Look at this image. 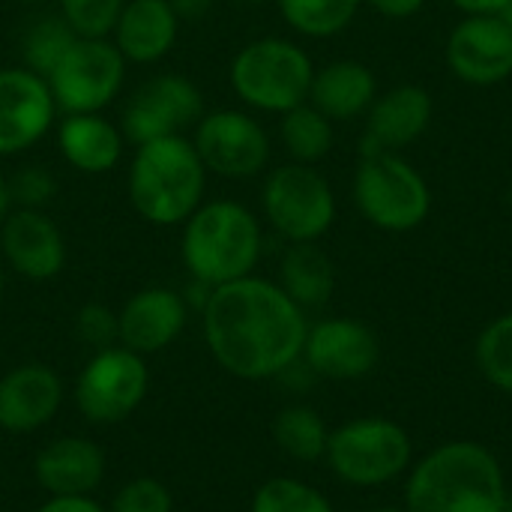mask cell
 I'll return each instance as SVG.
<instances>
[{
	"label": "cell",
	"mask_w": 512,
	"mask_h": 512,
	"mask_svg": "<svg viewBox=\"0 0 512 512\" xmlns=\"http://www.w3.org/2000/svg\"><path fill=\"white\" fill-rule=\"evenodd\" d=\"M501 18H504V21H507V24H510V27H512V3H510V6H507V12H504Z\"/></svg>",
	"instance_id": "43"
},
{
	"label": "cell",
	"mask_w": 512,
	"mask_h": 512,
	"mask_svg": "<svg viewBox=\"0 0 512 512\" xmlns=\"http://www.w3.org/2000/svg\"><path fill=\"white\" fill-rule=\"evenodd\" d=\"M366 512H408V510H399V507H375V510H366Z\"/></svg>",
	"instance_id": "42"
},
{
	"label": "cell",
	"mask_w": 512,
	"mask_h": 512,
	"mask_svg": "<svg viewBox=\"0 0 512 512\" xmlns=\"http://www.w3.org/2000/svg\"><path fill=\"white\" fill-rule=\"evenodd\" d=\"M63 405V381L45 363H21L0 378V429L30 435L54 420Z\"/></svg>",
	"instance_id": "19"
},
{
	"label": "cell",
	"mask_w": 512,
	"mask_h": 512,
	"mask_svg": "<svg viewBox=\"0 0 512 512\" xmlns=\"http://www.w3.org/2000/svg\"><path fill=\"white\" fill-rule=\"evenodd\" d=\"M126 66L111 39L78 36L45 81L60 114H99L120 96Z\"/></svg>",
	"instance_id": "9"
},
{
	"label": "cell",
	"mask_w": 512,
	"mask_h": 512,
	"mask_svg": "<svg viewBox=\"0 0 512 512\" xmlns=\"http://www.w3.org/2000/svg\"><path fill=\"white\" fill-rule=\"evenodd\" d=\"M171 6H174L180 24H186V21H201V18H207V12L213 9V0H171Z\"/></svg>",
	"instance_id": "38"
},
{
	"label": "cell",
	"mask_w": 512,
	"mask_h": 512,
	"mask_svg": "<svg viewBox=\"0 0 512 512\" xmlns=\"http://www.w3.org/2000/svg\"><path fill=\"white\" fill-rule=\"evenodd\" d=\"M108 512H174V498L165 483L153 477H135L114 495Z\"/></svg>",
	"instance_id": "33"
},
{
	"label": "cell",
	"mask_w": 512,
	"mask_h": 512,
	"mask_svg": "<svg viewBox=\"0 0 512 512\" xmlns=\"http://www.w3.org/2000/svg\"><path fill=\"white\" fill-rule=\"evenodd\" d=\"M507 198H510V204H512V183H510V195H507Z\"/></svg>",
	"instance_id": "46"
},
{
	"label": "cell",
	"mask_w": 512,
	"mask_h": 512,
	"mask_svg": "<svg viewBox=\"0 0 512 512\" xmlns=\"http://www.w3.org/2000/svg\"><path fill=\"white\" fill-rule=\"evenodd\" d=\"M279 138L291 162L300 165H315L333 150V120L324 117L315 105L303 102L291 111L282 114L279 120Z\"/></svg>",
	"instance_id": "25"
},
{
	"label": "cell",
	"mask_w": 512,
	"mask_h": 512,
	"mask_svg": "<svg viewBox=\"0 0 512 512\" xmlns=\"http://www.w3.org/2000/svg\"><path fill=\"white\" fill-rule=\"evenodd\" d=\"M126 0H57L60 18L72 27L75 36L108 39Z\"/></svg>",
	"instance_id": "31"
},
{
	"label": "cell",
	"mask_w": 512,
	"mask_h": 512,
	"mask_svg": "<svg viewBox=\"0 0 512 512\" xmlns=\"http://www.w3.org/2000/svg\"><path fill=\"white\" fill-rule=\"evenodd\" d=\"M3 264L27 282H51L66 267V237L45 210L12 207L0 222Z\"/></svg>",
	"instance_id": "16"
},
{
	"label": "cell",
	"mask_w": 512,
	"mask_h": 512,
	"mask_svg": "<svg viewBox=\"0 0 512 512\" xmlns=\"http://www.w3.org/2000/svg\"><path fill=\"white\" fill-rule=\"evenodd\" d=\"M300 360L318 378L360 381L378 366L381 345L375 330L357 318H324L309 327Z\"/></svg>",
	"instance_id": "14"
},
{
	"label": "cell",
	"mask_w": 512,
	"mask_h": 512,
	"mask_svg": "<svg viewBox=\"0 0 512 512\" xmlns=\"http://www.w3.org/2000/svg\"><path fill=\"white\" fill-rule=\"evenodd\" d=\"M57 195V177L45 165H21L9 174V201L24 210H45Z\"/></svg>",
	"instance_id": "32"
},
{
	"label": "cell",
	"mask_w": 512,
	"mask_h": 512,
	"mask_svg": "<svg viewBox=\"0 0 512 512\" xmlns=\"http://www.w3.org/2000/svg\"><path fill=\"white\" fill-rule=\"evenodd\" d=\"M180 228V261L189 279L219 288L255 273L264 231L246 204L234 198L204 201Z\"/></svg>",
	"instance_id": "4"
},
{
	"label": "cell",
	"mask_w": 512,
	"mask_h": 512,
	"mask_svg": "<svg viewBox=\"0 0 512 512\" xmlns=\"http://www.w3.org/2000/svg\"><path fill=\"white\" fill-rule=\"evenodd\" d=\"M15 3H21V6H42V3H48V0H15Z\"/></svg>",
	"instance_id": "41"
},
{
	"label": "cell",
	"mask_w": 512,
	"mask_h": 512,
	"mask_svg": "<svg viewBox=\"0 0 512 512\" xmlns=\"http://www.w3.org/2000/svg\"><path fill=\"white\" fill-rule=\"evenodd\" d=\"M285 24L309 39H330L351 27L363 0H276Z\"/></svg>",
	"instance_id": "28"
},
{
	"label": "cell",
	"mask_w": 512,
	"mask_h": 512,
	"mask_svg": "<svg viewBox=\"0 0 512 512\" xmlns=\"http://www.w3.org/2000/svg\"><path fill=\"white\" fill-rule=\"evenodd\" d=\"M261 213L288 243H315L336 222V195L315 165L285 162L264 177Z\"/></svg>",
	"instance_id": "8"
},
{
	"label": "cell",
	"mask_w": 512,
	"mask_h": 512,
	"mask_svg": "<svg viewBox=\"0 0 512 512\" xmlns=\"http://www.w3.org/2000/svg\"><path fill=\"white\" fill-rule=\"evenodd\" d=\"M273 441L276 447L297 459V462H318L327 453L330 432L324 417L309 405H288L273 420Z\"/></svg>",
	"instance_id": "26"
},
{
	"label": "cell",
	"mask_w": 512,
	"mask_h": 512,
	"mask_svg": "<svg viewBox=\"0 0 512 512\" xmlns=\"http://www.w3.org/2000/svg\"><path fill=\"white\" fill-rule=\"evenodd\" d=\"M465 15H504L512 0H450Z\"/></svg>",
	"instance_id": "37"
},
{
	"label": "cell",
	"mask_w": 512,
	"mask_h": 512,
	"mask_svg": "<svg viewBox=\"0 0 512 512\" xmlns=\"http://www.w3.org/2000/svg\"><path fill=\"white\" fill-rule=\"evenodd\" d=\"M324 456L342 483L372 489L393 483L411 468L414 444L399 423L387 417H360L330 432Z\"/></svg>",
	"instance_id": "7"
},
{
	"label": "cell",
	"mask_w": 512,
	"mask_h": 512,
	"mask_svg": "<svg viewBox=\"0 0 512 512\" xmlns=\"http://www.w3.org/2000/svg\"><path fill=\"white\" fill-rule=\"evenodd\" d=\"M33 477L51 495H93L105 480V453L78 435L54 438L33 459Z\"/></svg>",
	"instance_id": "22"
},
{
	"label": "cell",
	"mask_w": 512,
	"mask_h": 512,
	"mask_svg": "<svg viewBox=\"0 0 512 512\" xmlns=\"http://www.w3.org/2000/svg\"><path fill=\"white\" fill-rule=\"evenodd\" d=\"M477 366L495 390L512 396V312L483 327L477 339Z\"/></svg>",
	"instance_id": "29"
},
{
	"label": "cell",
	"mask_w": 512,
	"mask_h": 512,
	"mask_svg": "<svg viewBox=\"0 0 512 512\" xmlns=\"http://www.w3.org/2000/svg\"><path fill=\"white\" fill-rule=\"evenodd\" d=\"M312 78V57L297 42L282 36H261L246 42L228 66L234 96L252 111L279 117L309 102Z\"/></svg>",
	"instance_id": "5"
},
{
	"label": "cell",
	"mask_w": 512,
	"mask_h": 512,
	"mask_svg": "<svg viewBox=\"0 0 512 512\" xmlns=\"http://www.w3.org/2000/svg\"><path fill=\"white\" fill-rule=\"evenodd\" d=\"M354 201L366 222L390 234L420 228L432 210L426 177L399 153H375L360 159L354 174Z\"/></svg>",
	"instance_id": "6"
},
{
	"label": "cell",
	"mask_w": 512,
	"mask_h": 512,
	"mask_svg": "<svg viewBox=\"0 0 512 512\" xmlns=\"http://www.w3.org/2000/svg\"><path fill=\"white\" fill-rule=\"evenodd\" d=\"M204 117L201 87L180 72H156L144 78L123 102L120 129L129 144H147L168 135H189Z\"/></svg>",
	"instance_id": "11"
},
{
	"label": "cell",
	"mask_w": 512,
	"mask_h": 512,
	"mask_svg": "<svg viewBox=\"0 0 512 512\" xmlns=\"http://www.w3.org/2000/svg\"><path fill=\"white\" fill-rule=\"evenodd\" d=\"M507 477L492 450L450 441L423 456L405 483L408 512H504Z\"/></svg>",
	"instance_id": "2"
},
{
	"label": "cell",
	"mask_w": 512,
	"mask_h": 512,
	"mask_svg": "<svg viewBox=\"0 0 512 512\" xmlns=\"http://www.w3.org/2000/svg\"><path fill=\"white\" fill-rule=\"evenodd\" d=\"M450 72L474 87H492L512 75V27L501 15H465L447 39Z\"/></svg>",
	"instance_id": "15"
},
{
	"label": "cell",
	"mask_w": 512,
	"mask_h": 512,
	"mask_svg": "<svg viewBox=\"0 0 512 512\" xmlns=\"http://www.w3.org/2000/svg\"><path fill=\"white\" fill-rule=\"evenodd\" d=\"M60 159L81 171V174H111L123 153H126V135L120 123L108 120L105 111L99 114H60L54 126Z\"/></svg>",
	"instance_id": "21"
},
{
	"label": "cell",
	"mask_w": 512,
	"mask_h": 512,
	"mask_svg": "<svg viewBox=\"0 0 512 512\" xmlns=\"http://www.w3.org/2000/svg\"><path fill=\"white\" fill-rule=\"evenodd\" d=\"M504 512H512V495H507V507H504Z\"/></svg>",
	"instance_id": "45"
},
{
	"label": "cell",
	"mask_w": 512,
	"mask_h": 512,
	"mask_svg": "<svg viewBox=\"0 0 512 512\" xmlns=\"http://www.w3.org/2000/svg\"><path fill=\"white\" fill-rule=\"evenodd\" d=\"M372 9H378L384 18H411L423 9L426 0H366Z\"/></svg>",
	"instance_id": "36"
},
{
	"label": "cell",
	"mask_w": 512,
	"mask_h": 512,
	"mask_svg": "<svg viewBox=\"0 0 512 512\" xmlns=\"http://www.w3.org/2000/svg\"><path fill=\"white\" fill-rule=\"evenodd\" d=\"M75 333L84 345H90L93 351L120 345V324H117V312L108 309L105 303H87L78 309L75 315Z\"/></svg>",
	"instance_id": "34"
},
{
	"label": "cell",
	"mask_w": 512,
	"mask_h": 512,
	"mask_svg": "<svg viewBox=\"0 0 512 512\" xmlns=\"http://www.w3.org/2000/svg\"><path fill=\"white\" fill-rule=\"evenodd\" d=\"M279 288L306 312L321 309L333 297L336 270L324 249L315 243H288L279 264Z\"/></svg>",
	"instance_id": "24"
},
{
	"label": "cell",
	"mask_w": 512,
	"mask_h": 512,
	"mask_svg": "<svg viewBox=\"0 0 512 512\" xmlns=\"http://www.w3.org/2000/svg\"><path fill=\"white\" fill-rule=\"evenodd\" d=\"M57 102L42 75L27 66L0 69V159L21 156L57 126Z\"/></svg>",
	"instance_id": "13"
},
{
	"label": "cell",
	"mask_w": 512,
	"mask_h": 512,
	"mask_svg": "<svg viewBox=\"0 0 512 512\" xmlns=\"http://www.w3.org/2000/svg\"><path fill=\"white\" fill-rule=\"evenodd\" d=\"M36 512H108L93 495H51Z\"/></svg>",
	"instance_id": "35"
},
{
	"label": "cell",
	"mask_w": 512,
	"mask_h": 512,
	"mask_svg": "<svg viewBox=\"0 0 512 512\" xmlns=\"http://www.w3.org/2000/svg\"><path fill=\"white\" fill-rule=\"evenodd\" d=\"M378 99V81L372 69L360 60H333L315 69L309 105H315L330 120H354L372 108Z\"/></svg>",
	"instance_id": "23"
},
{
	"label": "cell",
	"mask_w": 512,
	"mask_h": 512,
	"mask_svg": "<svg viewBox=\"0 0 512 512\" xmlns=\"http://www.w3.org/2000/svg\"><path fill=\"white\" fill-rule=\"evenodd\" d=\"M192 144L207 168V174L225 180H249L258 177L273 153L270 135L249 111L219 108L204 111V117L192 129Z\"/></svg>",
	"instance_id": "12"
},
{
	"label": "cell",
	"mask_w": 512,
	"mask_h": 512,
	"mask_svg": "<svg viewBox=\"0 0 512 512\" xmlns=\"http://www.w3.org/2000/svg\"><path fill=\"white\" fill-rule=\"evenodd\" d=\"M3 291H6V264H3V255H0V300H3Z\"/></svg>",
	"instance_id": "40"
},
{
	"label": "cell",
	"mask_w": 512,
	"mask_h": 512,
	"mask_svg": "<svg viewBox=\"0 0 512 512\" xmlns=\"http://www.w3.org/2000/svg\"><path fill=\"white\" fill-rule=\"evenodd\" d=\"M78 36L72 33V27L60 18V12H39L27 21V27L21 30L18 39V54H21V66L33 69L36 75H48L57 60L66 54V48L75 42Z\"/></svg>",
	"instance_id": "27"
},
{
	"label": "cell",
	"mask_w": 512,
	"mask_h": 512,
	"mask_svg": "<svg viewBox=\"0 0 512 512\" xmlns=\"http://www.w3.org/2000/svg\"><path fill=\"white\" fill-rule=\"evenodd\" d=\"M150 390L147 360L123 345L93 351L75 381V408L93 426H114L132 417Z\"/></svg>",
	"instance_id": "10"
},
{
	"label": "cell",
	"mask_w": 512,
	"mask_h": 512,
	"mask_svg": "<svg viewBox=\"0 0 512 512\" xmlns=\"http://www.w3.org/2000/svg\"><path fill=\"white\" fill-rule=\"evenodd\" d=\"M237 3H246V6H258V3H267V0H237Z\"/></svg>",
	"instance_id": "44"
},
{
	"label": "cell",
	"mask_w": 512,
	"mask_h": 512,
	"mask_svg": "<svg viewBox=\"0 0 512 512\" xmlns=\"http://www.w3.org/2000/svg\"><path fill=\"white\" fill-rule=\"evenodd\" d=\"M9 210H12V201H9V174L0 165V222L9 216Z\"/></svg>",
	"instance_id": "39"
},
{
	"label": "cell",
	"mask_w": 512,
	"mask_h": 512,
	"mask_svg": "<svg viewBox=\"0 0 512 512\" xmlns=\"http://www.w3.org/2000/svg\"><path fill=\"white\" fill-rule=\"evenodd\" d=\"M435 105L426 87L402 84L387 90L366 111V132L360 141V156L399 153L411 147L432 123Z\"/></svg>",
	"instance_id": "18"
},
{
	"label": "cell",
	"mask_w": 512,
	"mask_h": 512,
	"mask_svg": "<svg viewBox=\"0 0 512 512\" xmlns=\"http://www.w3.org/2000/svg\"><path fill=\"white\" fill-rule=\"evenodd\" d=\"M201 333L210 357L228 375L267 381L303 357L309 321L279 282L252 273L210 291L201 309Z\"/></svg>",
	"instance_id": "1"
},
{
	"label": "cell",
	"mask_w": 512,
	"mask_h": 512,
	"mask_svg": "<svg viewBox=\"0 0 512 512\" xmlns=\"http://www.w3.org/2000/svg\"><path fill=\"white\" fill-rule=\"evenodd\" d=\"M186 321H189V303L180 291L162 285L141 288L117 312L120 345L141 357L159 354L180 339Z\"/></svg>",
	"instance_id": "17"
},
{
	"label": "cell",
	"mask_w": 512,
	"mask_h": 512,
	"mask_svg": "<svg viewBox=\"0 0 512 512\" xmlns=\"http://www.w3.org/2000/svg\"><path fill=\"white\" fill-rule=\"evenodd\" d=\"M132 210L156 225L177 228L201 204L207 192V168L189 135H168L138 144L126 174Z\"/></svg>",
	"instance_id": "3"
},
{
	"label": "cell",
	"mask_w": 512,
	"mask_h": 512,
	"mask_svg": "<svg viewBox=\"0 0 512 512\" xmlns=\"http://www.w3.org/2000/svg\"><path fill=\"white\" fill-rule=\"evenodd\" d=\"M252 512H336L333 504L309 483L294 477H273L252 495Z\"/></svg>",
	"instance_id": "30"
},
{
	"label": "cell",
	"mask_w": 512,
	"mask_h": 512,
	"mask_svg": "<svg viewBox=\"0 0 512 512\" xmlns=\"http://www.w3.org/2000/svg\"><path fill=\"white\" fill-rule=\"evenodd\" d=\"M180 27L171 0H126L108 39L126 63L153 66L174 51Z\"/></svg>",
	"instance_id": "20"
}]
</instances>
